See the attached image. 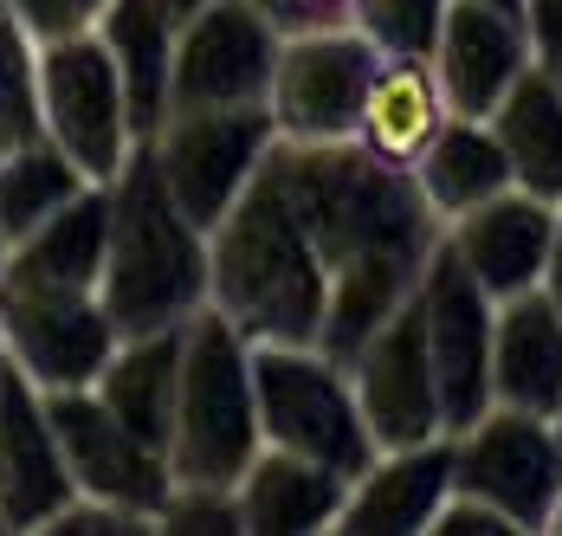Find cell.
Here are the masks:
<instances>
[{"label":"cell","instance_id":"32","mask_svg":"<svg viewBox=\"0 0 562 536\" xmlns=\"http://www.w3.org/2000/svg\"><path fill=\"white\" fill-rule=\"evenodd\" d=\"M524 13V40H530V65L562 91V0H517Z\"/></svg>","mask_w":562,"mask_h":536},{"label":"cell","instance_id":"6","mask_svg":"<svg viewBox=\"0 0 562 536\" xmlns=\"http://www.w3.org/2000/svg\"><path fill=\"white\" fill-rule=\"evenodd\" d=\"M40 136L71 161L85 181H111L123 156L136 149L123 78L98 26L40 40Z\"/></svg>","mask_w":562,"mask_h":536},{"label":"cell","instance_id":"28","mask_svg":"<svg viewBox=\"0 0 562 536\" xmlns=\"http://www.w3.org/2000/svg\"><path fill=\"white\" fill-rule=\"evenodd\" d=\"M447 0H349V26L382 58H427Z\"/></svg>","mask_w":562,"mask_h":536},{"label":"cell","instance_id":"29","mask_svg":"<svg viewBox=\"0 0 562 536\" xmlns=\"http://www.w3.org/2000/svg\"><path fill=\"white\" fill-rule=\"evenodd\" d=\"M156 531L233 536L239 531V498H233V484H169V498H162V511H156Z\"/></svg>","mask_w":562,"mask_h":536},{"label":"cell","instance_id":"20","mask_svg":"<svg viewBox=\"0 0 562 536\" xmlns=\"http://www.w3.org/2000/svg\"><path fill=\"white\" fill-rule=\"evenodd\" d=\"M233 498H239V531L246 536H311L337 524L349 479L317 466V459L284 453V446H259L252 466L233 484Z\"/></svg>","mask_w":562,"mask_h":536},{"label":"cell","instance_id":"41","mask_svg":"<svg viewBox=\"0 0 562 536\" xmlns=\"http://www.w3.org/2000/svg\"><path fill=\"white\" fill-rule=\"evenodd\" d=\"M0 266H7V233H0Z\"/></svg>","mask_w":562,"mask_h":536},{"label":"cell","instance_id":"40","mask_svg":"<svg viewBox=\"0 0 562 536\" xmlns=\"http://www.w3.org/2000/svg\"><path fill=\"white\" fill-rule=\"evenodd\" d=\"M550 427H557V439H562V407H557V421H550Z\"/></svg>","mask_w":562,"mask_h":536},{"label":"cell","instance_id":"23","mask_svg":"<svg viewBox=\"0 0 562 536\" xmlns=\"http://www.w3.org/2000/svg\"><path fill=\"white\" fill-rule=\"evenodd\" d=\"M98 40L111 46L116 78H123V110H130V136L149 143L156 123L169 116V58H175V20L162 0H104L98 7Z\"/></svg>","mask_w":562,"mask_h":536},{"label":"cell","instance_id":"44","mask_svg":"<svg viewBox=\"0 0 562 536\" xmlns=\"http://www.w3.org/2000/svg\"><path fill=\"white\" fill-rule=\"evenodd\" d=\"M0 531H7V524H0Z\"/></svg>","mask_w":562,"mask_h":536},{"label":"cell","instance_id":"38","mask_svg":"<svg viewBox=\"0 0 562 536\" xmlns=\"http://www.w3.org/2000/svg\"><path fill=\"white\" fill-rule=\"evenodd\" d=\"M71 7H78V20H85V26H91V20H98V7H104V0H71Z\"/></svg>","mask_w":562,"mask_h":536},{"label":"cell","instance_id":"36","mask_svg":"<svg viewBox=\"0 0 562 536\" xmlns=\"http://www.w3.org/2000/svg\"><path fill=\"white\" fill-rule=\"evenodd\" d=\"M13 143H26V130H20V116L7 110V98H0V156H7Z\"/></svg>","mask_w":562,"mask_h":536},{"label":"cell","instance_id":"27","mask_svg":"<svg viewBox=\"0 0 562 536\" xmlns=\"http://www.w3.org/2000/svg\"><path fill=\"white\" fill-rule=\"evenodd\" d=\"M85 188H91V181L58 156L46 136L13 143V149L0 156V233H7V246L26 239L40 220H53L58 208H65L71 194H85Z\"/></svg>","mask_w":562,"mask_h":536},{"label":"cell","instance_id":"31","mask_svg":"<svg viewBox=\"0 0 562 536\" xmlns=\"http://www.w3.org/2000/svg\"><path fill=\"white\" fill-rule=\"evenodd\" d=\"M434 536H517V524H510L498 504H485V498H472V491H447V504L434 511V524H427Z\"/></svg>","mask_w":562,"mask_h":536},{"label":"cell","instance_id":"34","mask_svg":"<svg viewBox=\"0 0 562 536\" xmlns=\"http://www.w3.org/2000/svg\"><path fill=\"white\" fill-rule=\"evenodd\" d=\"M7 7L26 20V33H33V40H58V33H78V26H85L71 0H7Z\"/></svg>","mask_w":562,"mask_h":536},{"label":"cell","instance_id":"8","mask_svg":"<svg viewBox=\"0 0 562 536\" xmlns=\"http://www.w3.org/2000/svg\"><path fill=\"white\" fill-rule=\"evenodd\" d=\"M375 58L382 53L356 26L284 33L279 65H272V91H266L279 143H342V136H356Z\"/></svg>","mask_w":562,"mask_h":536},{"label":"cell","instance_id":"14","mask_svg":"<svg viewBox=\"0 0 562 536\" xmlns=\"http://www.w3.org/2000/svg\"><path fill=\"white\" fill-rule=\"evenodd\" d=\"M349 388H356V407L369 421L375 453L420 446V439L447 433V421H440V388H434V356H427V323H420V298H407L356 349Z\"/></svg>","mask_w":562,"mask_h":536},{"label":"cell","instance_id":"21","mask_svg":"<svg viewBox=\"0 0 562 536\" xmlns=\"http://www.w3.org/2000/svg\"><path fill=\"white\" fill-rule=\"evenodd\" d=\"M104 239H111V188L91 181L71 194L53 220H40L26 239L7 246V284H40V291H98L104 278Z\"/></svg>","mask_w":562,"mask_h":536},{"label":"cell","instance_id":"1","mask_svg":"<svg viewBox=\"0 0 562 536\" xmlns=\"http://www.w3.org/2000/svg\"><path fill=\"white\" fill-rule=\"evenodd\" d=\"M272 181L291 201L330 271V298L317 323V349L356 362V349L414 298L427 253L440 246V220L420 201L414 175L375 161L356 136L342 143H272Z\"/></svg>","mask_w":562,"mask_h":536},{"label":"cell","instance_id":"2","mask_svg":"<svg viewBox=\"0 0 562 536\" xmlns=\"http://www.w3.org/2000/svg\"><path fill=\"white\" fill-rule=\"evenodd\" d=\"M324 298L330 271L259 161L246 194L207 226V304L246 343H317Z\"/></svg>","mask_w":562,"mask_h":536},{"label":"cell","instance_id":"5","mask_svg":"<svg viewBox=\"0 0 562 536\" xmlns=\"http://www.w3.org/2000/svg\"><path fill=\"white\" fill-rule=\"evenodd\" d=\"M252 401H259V439L297 459H317L342 479L369 472L375 439L356 407L349 369L330 362L317 343H252Z\"/></svg>","mask_w":562,"mask_h":536},{"label":"cell","instance_id":"33","mask_svg":"<svg viewBox=\"0 0 562 536\" xmlns=\"http://www.w3.org/2000/svg\"><path fill=\"white\" fill-rule=\"evenodd\" d=\"M279 33H317V26H349V0H252Z\"/></svg>","mask_w":562,"mask_h":536},{"label":"cell","instance_id":"22","mask_svg":"<svg viewBox=\"0 0 562 536\" xmlns=\"http://www.w3.org/2000/svg\"><path fill=\"white\" fill-rule=\"evenodd\" d=\"M447 116L452 110L440 98V78H434L427 58H375L369 98H362V116H356V143L389 168H414Z\"/></svg>","mask_w":562,"mask_h":536},{"label":"cell","instance_id":"3","mask_svg":"<svg viewBox=\"0 0 562 536\" xmlns=\"http://www.w3.org/2000/svg\"><path fill=\"white\" fill-rule=\"evenodd\" d=\"M104 188H111V239L98 278L104 317L116 323V336L181 330L207 304V233L175 208L149 143H136Z\"/></svg>","mask_w":562,"mask_h":536},{"label":"cell","instance_id":"18","mask_svg":"<svg viewBox=\"0 0 562 536\" xmlns=\"http://www.w3.org/2000/svg\"><path fill=\"white\" fill-rule=\"evenodd\" d=\"M452 491V433H434L420 446H394L375 453L369 472L349 479L337 524L342 536H414L434 524V511Z\"/></svg>","mask_w":562,"mask_h":536},{"label":"cell","instance_id":"30","mask_svg":"<svg viewBox=\"0 0 562 536\" xmlns=\"http://www.w3.org/2000/svg\"><path fill=\"white\" fill-rule=\"evenodd\" d=\"M46 536H136V531H156L143 511H123V504H104V498H71L58 517L40 524Z\"/></svg>","mask_w":562,"mask_h":536},{"label":"cell","instance_id":"12","mask_svg":"<svg viewBox=\"0 0 562 536\" xmlns=\"http://www.w3.org/2000/svg\"><path fill=\"white\" fill-rule=\"evenodd\" d=\"M414 298H420V323H427L440 421H447V433H459L492 407V311L498 304L472 284V271L447 253V239L427 253Z\"/></svg>","mask_w":562,"mask_h":536},{"label":"cell","instance_id":"43","mask_svg":"<svg viewBox=\"0 0 562 536\" xmlns=\"http://www.w3.org/2000/svg\"><path fill=\"white\" fill-rule=\"evenodd\" d=\"M505 7H517V0H505Z\"/></svg>","mask_w":562,"mask_h":536},{"label":"cell","instance_id":"24","mask_svg":"<svg viewBox=\"0 0 562 536\" xmlns=\"http://www.w3.org/2000/svg\"><path fill=\"white\" fill-rule=\"evenodd\" d=\"M407 175H414L420 201L434 208L440 226L452 214H465V208H479V201H492V194L510 188V161H505V149H498V136H492L485 116H447Z\"/></svg>","mask_w":562,"mask_h":536},{"label":"cell","instance_id":"25","mask_svg":"<svg viewBox=\"0 0 562 536\" xmlns=\"http://www.w3.org/2000/svg\"><path fill=\"white\" fill-rule=\"evenodd\" d=\"M175 376H181V330H149V336H123L111 349V362H104V376L91 381V388H98V401L136 439H149V446L169 453Z\"/></svg>","mask_w":562,"mask_h":536},{"label":"cell","instance_id":"42","mask_svg":"<svg viewBox=\"0 0 562 536\" xmlns=\"http://www.w3.org/2000/svg\"><path fill=\"white\" fill-rule=\"evenodd\" d=\"M0 362H7V349H0Z\"/></svg>","mask_w":562,"mask_h":536},{"label":"cell","instance_id":"17","mask_svg":"<svg viewBox=\"0 0 562 536\" xmlns=\"http://www.w3.org/2000/svg\"><path fill=\"white\" fill-rule=\"evenodd\" d=\"M550 226H557V208H550V201H537V194H524V188H505V194H492V201L452 214L447 226H440V239H447L452 259L472 271V284H479L492 304H505L517 291L543 284Z\"/></svg>","mask_w":562,"mask_h":536},{"label":"cell","instance_id":"37","mask_svg":"<svg viewBox=\"0 0 562 536\" xmlns=\"http://www.w3.org/2000/svg\"><path fill=\"white\" fill-rule=\"evenodd\" d=\"M194 7H207V0H162V13H169L175 26H181V20H188V13H194Z\"/></svg>","mask_w":562,"mask_h":536},{"label":"cell","instance_id":"15","mask_svg":"<svg viewBox=\"0 0 562 536\" xmlns=\"http://www.w3.org/2000/svg\"><path fill=\"white\" fill-rule=\"evenodd\" d=\"M427 65L440 78V98L452 116H492L498 98L530 71L524 13L505 0H447Z\"/></svg>","mask_w":562,"mask_h":536},{"label":"cell","instance_id":"11","mask_svg":"<svg viewBox=\"0 0 562 536\" xmlns=\"http://www.w3.org/2000/svg\"><path fill=\"white\" fill-rule=\"evenodd\" d=\"M123 343L104 317L98 291H40L0 278V349L40 394L53 388H91L104 376L111 349Z\"/></svg>","mask_w":562,"mask_h":536},{"label":"cell","instance_id":"19","mask_svg":"<svg viewBox=\"0 0 562 536\" xmlns=\"http://www.w3.org/2000/svg\"><path fill=\"white\" fill-rule=\"evenodd\" d=\"M492 401L557 421L562 407V311L543 284L492 311Z\"/></svg>","mask_w":562,"mask_h":536},{"label":"cell","instance_id":"35","mask_svg":"<svg viewBox=\"0 0 562 536\" xmlns=\"http://www.w3.org/2000/svg\"><path fill=\"white\" fill-rule=\"evenodd\" d=\"M543 291L562 311V201H557V226H550V253H543Z\"/></svg>","mask_w":562,"mask_h":536},{"label":"cell","instance_id":"10","mask_svg":"<svg viewBox=\"0 0 562 536\" xmlns=\"http://www.w3.org/2000/svg\"><path fill=\"white\" fill-rule=\"evenodd\" d=\"M279 26L252 0H207L175 26L169 58V110L207 104H266L272 65H279Z\"/></svg>","mask_w":562,"mask_h":536},{"label":"cell","instance_id":"16","mask_svg":"<svg viewBox=\"0 0 562 536\" xmlns=\"http://www.w3.org/2000/svg\"><path fill=\"white\" fill-rule=\"evenodd\" d=\"M71 498H78V484L65 472L58 433L46 421V394L13 362H0V524L40 531Z\"/></svg>","mask_w":562,"mask_h":536},{"label":"cell","instance_id":"39","mask_svg":"<svg viewBox=\"0 0 562 536\" xmlns=\"http://www.w3.org/2000/svg\"><path fill=\"white\" fill-rule=\"evenodd\" d=\"M543 531H557V536H562V491H557V504H550V517H543Z\"/></svg>","mask_w":562,"mask_h":536},{"label":"cell","instance_id":"7","mask_svg":"<svg viewBox=\"0 0 562 536\" xmlns=\"http://www.w3.org/2000/svg\"><path fill=\"white\" fill-rule=\"evenodd\" d=\"M279 123L266 104H207V110H169L149 136L156 175L175 194V208L201 233L246 194L259 161L272 156Z\"/></svg>","mask_w":562,"mask_h":536},{"label":"cell","instance_id":"4","mask_svg":"<svg viewBox=\"0 0 562 536\" xmlns=\"http://www.w3.org/2000/svg\"><path fill=\"white\" fill-rule=\"evenodd\" d=\"M259 401H252V343L201 304L181 323V376H175L169 472L175 484H239L259 453Z\"/></svg>","mask_w":562,"mask_h":536},{"label":"cell","instance_id":"26","mask_svg":"<svg viewBox=\"0 0 562 536\" xmlns=\"http://www.w3.org/2000/svg\"><path fill=\"white\" fill-rule=\"evenodd\" d=\"M485 123H492V136H498V149L510 161V188H524V194L557 208L562 201V91L557 85L530 65Z\"/></svg>","mask_w":562,"mask_h":536},{"label":"cell","instance_id":"13","mask_svg":"<svg viewBox=\"0 0 562 536\" xmlns=\"http://www.w3.org/2000/svg\"><path fill=\"white\" fill-rule=\"evenodd\" d=\"M46 421L58 433V453H65V472L78 484V498H104V504L143 511L156 524V511H162V498L175 484L162 446L136 439L98 401V388H53L46 394Z\"/></svg>","mask_w":562,"mask_h":536},{"label":"cell","instance_id":"9","mask_svg":"<svg viewBox=\"0 0 562 536\" xmlns=\"http://www.w3.org/2000/svg\"><path fill=\"white\" fill-rule=\"evenodd\" d=\"M452 491L498 504L517 531H543L562 491V439L543 414L485 407L472 427L452 433Z\"/></svg>","mask_w":562,"mask_h":536}]
</instances>
